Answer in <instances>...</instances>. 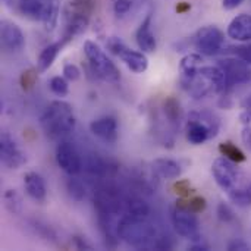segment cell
Segmentation results:
<instances>
[{"label":"cell","instance_id":"obj_1","mask_svg":"<svg viewBox=\"0 0 251 251\" xmlns=\"http://www.w3.org/2000/svg\"><path fill=\"white\" fill-rule=\"evenodd\" d=\"M118 237L125 244L138 249L150 250L154 249L159 240L156 228L147 221V218H135L124 215L118 222Z\"/></svg>","mask_w":251,"mask_h":251},{"label":"cell","instance_id":"obj_2","mask_svg":"<svg viewBox=\"0 0 251 251\" xmlns=\"http://www.w3.org/2000/svg\"><path fill=\"white\" fill-rule=\"evenodd\" d=\"M40 125L50 138H59L71 134L76 125L72 106L63 100L49 103L40 118Z\"/></svg>","mask_w":251,"mask_h":251},{"label":"cell","instance_id":"obj_3","mask_svg":"<svg viewBox=\"0 0 251 251\" xmlns=\"http://www.w3.org/2000/svg\"><path fill=\"white\" fill-rule=\"evenodd\" d=\"M219 129H221V121L213 112L196 110L188 115V121L185 125V135L191 144L200 146L215 138Z\"/></svg>","mask_w":251,"mask_h":251},{"label":"cell","instance_id":"obj_4","mask_svg":"<svg viewBox=\"0 0 251 251\" xmlns=\"http://www.w3.org/2000/svg\"><path fill=\"white\" fill-rule=\"evenodd\" d=\"M96 7V0H71L63 9L65 19V37L72 40L82 34L91 19Z\"/></svg>","mask_w":251,"mask_h":251},{"label":"cell","instance_id":"obj_5","mask_svg":"<svg viewBox=\"0 0 251 251\" xmlns=\"http://www.w3.org/2000/svg\"><path fill=\"white\" fill-rule=\"evenodd\" d=\"M84 54L93 69V72L109 82H118L121 78L119 69L116 68V65L110 60V57L101 50V47L99 44H96L94 41H85L84 43Z\"/></svg>","mask_w":251,"mask_h":251},{"label":"cell","instance_id":"obj_6","mask_svg":"<svg viewBox=\"0 0 251 251\" xmlns=\"http://www.w3.org/2000/svg\"><path fill=\"white\" fill-rule=\"evenodd\" d=\"M172 224L178 235L193 243L200 240V224L197 219V213L191 212L182 201H178L172 210Z\"/></svg>","mask_w":251,"mask_h":251},{"label":"cell","instance_id":"obj_7","mask_svg":"<svg viewBox=\"0 0 251 251\" xmlns=\"http://www.w3.org/2000/svg\"><path fill=\"white\" fill-rule=\"evenodd\" d=\"M107 49L113 54H116L128 66V69L132 71L134 74H143V72L147 71V68H149V59L144 54V51H138V50L129 49L118 37H110L107 40Z\"/></svg>","mask_w":251,"mask_h":251},{"label":"cell","instance_id":"obj_8","mask_svg":"<svg viewBox=\"0 0 251 251\" xmlns=\"http://www.w3.org/2000/svg\"><path fill=\"white\" fill-rule=\"evenodd\" d=\"M225 46V34L215 25L200 28L194 35V47L204 56L218 54Z\"/></svg>","mask_w":251,"mask_h":251},{"label":"cell","instance_id":"obj_9","mask_svg":"<svg viewBox=\"0 0 251 251\" xmlns=\"http://www.w3.org/2000/svg\"><path fill=\"white\" fill-rule=\"evenodd\" d=\"M212 175L216 181V184L225 191L229 193L231 190L238 187L241 174L235 165V162L224 157H218L212 165Z\"/></svg>","mask_w":251,"mask_h":251},{"label":"cell","instance_id":"obj_10","mask_svg":"<svg viewBox=\"0 0 251 251\" xmlns=\"http://www.w3.org/2000/svg\"><path fill=\"white\" fill-rule=\"evenodd\" d=\"M219 66L226 78V90L251 81L250 63L241 57H226L219 60Z\"/></svg>","mask_w":251,"mask_h":251},{"label":"cell","instance_id":"obj_11","mask_svg":"<svg viewBox=\"0 0 251 251\" xmlns=\"http://www.w3.org/2000/svg\"><path fill=\"white\" fill-rule=\"evenodd\" d=\"M0 160L7 169H19L26 163V156L9 132L0 135Z\"/></svg>","mask_w":251,"mask_h":251},{"label":"cell","instance_id":"obj_12","mask_svg":"<svg viewBox=\"0 0 251 251\" xmlns=\"http://www.w3.org/2000/svg\"><path fill=\"white\" fill-rule=\"evenodd\" d=\"M56 162L59 168L69 176H75L82 169V160L76 149L71 143H60L56 149Z\"/></svg>","mask_w":251,"mask_h":251},{"label":"cell","instance_id":"obj_13","mask_svg":"<svg viewBox=\"0 0 251 251\" xmlns=\"http://www.w3.org/2000/svg\"><path fill=\"white\" fill-rule=\"evenodd\" d=\"M0 35H1V46L12 53L21 51L25 47V35L21 26L9 19L1 21Z\"/></svg>","mask_w":251,"mask_h":251},{"label":"cell","instance_id":"obj_14","mask_svg":"<svg viewBox=\"0 0 251 251\" xmlns=\"http://www.w3.org/2000/svg\"><path fill=\"white\" fill-rule=\"evenodd\" d=\"M90 131L94 137L99 140L113 144L118 141L119 131H118V122L113 116H101L99 119H94L90 124Z\"/></svg>","mask_w":251,"mask_h":251},{"label":"cell","instance_id":"obj_15","mask_svg":"<svg viewBox=\"0 0 251 251\" xmlns=\"http://www.w3.org/2000/svg\"><path fill=\"white\" fill-rule=\"evenodd\" d=\"M226 34L229 38L240 43H251V15L240 13L228 25Z\"/></svg>","mask_w":251,"mask_h":251},{"label":"cell","instance_id":"obj_16","mask_svg":"<svg viewBox=\"0 0 251 251\" xmlns=\"http://www.w3.org/2000/svg\"><path fill=\"white\" fill-rule=\"evenodd\" d=\"M135 40H137V44H138L141 51H144V53L156 51L157 41H156V37H154L153 29H151V15H147L141 21V24L135 32Z\"/></svg>","mask_w":251,"mask_h":251},{"label":"cell","instance_id":"obj_17","mask_svg":"<svg viewBox=\"0 0 251 251\" xmlns=\"http://www.w3.org/2000/svg\"><path fill=\"white\" fill-rule=\"evenodd\" d=\"M150 168H151V172L154 174V176L162 178V179H176L182 174L181 165L168 157L154 159L151 162Z\"/></svg>","mask_w":251,"mask_h":251},{"label":"cell","instance_id":"obj_18","mask_svg":"<svg viewBox=\"0 0 251 251\" xmlns=\"http://www.w3.org/2000/svg\"><path fill=\"white\" fill-rule=\"evenodd\" d=\"M69 41H71V40H69L68 37L63 35L59 41L46 46V47L41 50L40 56H38V60H37V71H38V72H46V71L53 65V62L56 60V57L59 56V53L62 51V49H63Z\"/></svg>","mask_w":251,"mask_h":251},{"label":"cell","instance_id":"obj_19","mask_svg":"<svg viewBox=\"0 0 251 251\" xmlns=\"http://www.w3.org/2000/svg\"><path fill=\"white\" fill-rule=\"evenodd\" d=\"M24 187L26 194L34 200V201H44L47 196V187L43 179V176L37 172H28L24 175Z\"/></svg>","mask_w":251,"mask_h":251},{"label":"cell","instance_id":"obj_20","mask_svg":"<svg viewBox=\"0 0 251 251\" xmlns=\"http://www.w3.org/2000/svg\"><path fill=\"white\" fill-rule=\"evenodd\" d=\"M201 62H203V59L197 53H190L181 59V63H179V72H181L179 84L181 85H184L185 82H188L190 79H193L197 75V72L201 66Z\"/></svg>","mask_w":251,"mask_h":251},{"label":"cell","instance_id":"obj_21","mask_svg":"<svg viewBox=\"0 0 251 251\" xmlns=\"http://www.w3.org/2000/svg\"><path fill=\"white\" fill-rule=\"evenodd\" d=\"M113 169L115 168H112L109 162L99 157L97 154H91L87 160V171L94 176H107Z\"/></svg>","mask_w":251,"mask_h":251},{"label":"cell","instance_id":"obj_22","mask_svg":"<svg viewBox=\"0 0 251 251\" xmlns=\"http://www.w3.org/2000/svg\"><path fill=\"white\" fill-rule=\"evenodd\" d=\"M150 213V207L146 201L137 197H126V204H125V213L129 216L135 218H147Z\"/></svg>","mask_w":251,"mask_h":251},{"label":"cell","instance_id":"obj_23","mask_svg":"<svg viewBox=\"0 0 251 251\" xmlns=\"http://www.w3.org/2000/svg\"><path fill=\"white\" fill-rule=\"evenodd\" d=\"M163 109H165V115H166V118L169 119L171 124H178L181 121L182 110H181L179 101L175 97H168L163 101Z\"/></svg>","mask_w":251,"mask_h":251},{"label":"cell","instance_id":"obj_24","mask_svg":"<svg viewBox=\"0 0 251 251\" xmlns=\"http://www.w3.org/2000/svg\"><path fill=\"white\" fill-rule=\"evenodd\" d=\"M219 151L222 153V156H225L226 159L235 162V163H241V162H246V154L241 149H238L235 144H232L231 141H226V143H222L219 146Z\"/></svg>","mask_w":251,"mask_h":251},{"label":"cell","instance_id":"obj_25","mask_svg":"<svg viewBox=\"0 0 251 251\" xmlns=\"http://www.w3.org/2000/svg\"><path fill=\"white\" fill-rule=\"evenodd\" d=\"M226 194H228L229 200H231L234 204H237L238 207H249V206H251V193L249 191L247 187H246V188L237 187V188L231 190V191L226 193Z\"/></svg>","mask_w":251,"mask_h":251},{"label":"cell","instance_id":"obj_26","mask_svg":"<svg viewBox=\"0 0 251 251\" xmlns=\"http://www.w3.org/2000/svg\"><path fill=\"white\" fill-rule=\"evenodd\" d=\"M66 188H68V193L69 196L76 200V201H82L85 199V187L81 181L75 179L71 176V179H68L66 182Z\"/></svg>","mask_w":251,"mask_h":251},{"label":"cell","instance_id":"obj_27","mask_svg":"<svg viewBox=\"0 0 251 251\" xmlns=\"http://www.w3.org/2000/svg\"><path fill=\"white\" fill-rule=\"evenodd\" d=\"M49 87H50L51 93L59 97L68 96V93H69V85L66 82V78H62V76H53L49 82Z\"/></svg>","mask_w":251,"mask_h":251},{"label":"cell","instance_id":"obj_28","mask_svg":"<svg viewBox=\"0 0 251 251\" xmlns=\"http://www.w3.org/2000/svg\"><path fill=\"white\" fill-rule=\"evenodd\" d=\"M3 199H4V204H6V207H7L9 212L18 213L21 210V199H19V196L13 190H7L4 193V197Z\"/></svg>","mask_w":251,"mask_h":251},{"label":"cell","instance_id":"obj_29","mask_svg":"<svg viewBox=\"0 0 251 251\" xmlns=\"http://www.w3.org/2000/svg\"><path fill=\"white\" fill-rule=\"evenodd\" d=\"M181 201L194 213H201L206 209V200L203 197H191L188 201H184V200H181Z\"/></svg>","mask_w":251,"mask_h":251},{"label":"cell","instance_id":"obj_30","mask_svg":"<svg viewBox=\"0 0 251 251\" xmlns=\"http://www.w3.org/2000/svg\"><path fill=\"white\" fill-rule=\"evenodd\" d=\"M218 216H219V219H221L222 222H225V224H229V222H232V221L235 219L232 209H231L226 203H221V204L218 206Z\"/></svg>","mask_w":251,"mask_h":251},{"label":"cell","instance_id":"obj_31","mask_svg":"<svg viewBox=\"0 0 251 251\" xmlns=\"http://www.w3.org/2000/svg\"><path fill=\"white\" fill-rule=\"evenodd\" d=\"M63 76L69 81H76L81 76V71L74 63H65L63 65Z\"/></svg>","mask_w":251,"mask_h":251},{"label":"cell","instance_id":"obj_32","mask_svg":"<svg viewBox=\"0 0 251 251\" xmlns=\"http://www.w3.org/2000/svg\"><path fill=\"white\" fill-rule=\"evenodd\" d=\"M132 7V1L131 0H115L113 4V10L118 16H124L126 15Z\"/></svg>","mask_w":251,"mask_h":251},{"label":"cell","instance_id":"obj_33","mask_svg":"<svg viewBox=\"0 0 251 251\" xmlns=\"http://www.w3.org/2000/svg\"><path fill=\"white\" fill-rule=\"evenodd\" d=\"M35 78H37V74H35L34 71H26V72H24L22 76H21V84H22V87H24L25 90L31 88L32 84H34V81H35Z\"/></svg>","mask_w":251,"mask_h":251},{"label":"cell","instance_id":"obj_34","mask_svg":"<svg viewBox=\"0 0 251 251\" xmlns=\"http://www.w3.org/2000/svg\"><path fill=\"white\" fill-rule=\"evenodd\" d=\"M174 188L176 190V194H179L181 197H188L191 193V187L188 184V181H178Z\"/></svg>","mask_w":251,"mask_h":251},{"label":"cell","instance_id":"obj_35","mask_svg":"<svg viewBox=\"0 0 251 251\" xmlns=\"http://www.w3.org/2000/svg\"><path fill=\"white\" fill-rule=\"evenodd\" d=\"M241 138H243V143L249 147L251 150V126L250 125H246L243 132H241Z\"/></svg>","mask_w":251,"mask_h":251},{"label":"cell","instance_id":"obj_36","mask_svg":"<svg viewBox=\"0 0 251 251\" xmlns=\"http://www.w3.org/2000/svg\"><path fill=\"white\" fill-rule=\"evenodd\" d=\"M243 1L244 0H222V6L226 10H232V9H237Z\"/></svg>","mask_w":251,"mask_h":251},{"label":"cell","instance_id":"obj_37","mask_svg":"<svg viewBox=\"0 0 251 251\" xmlns=\"http://www.w3.org/2000/svg\"><path fill=\"white\" fill-rule=\"evenodd\" d=\"M228 250H250V247L244 241H234L228 246Z\"/></svg>","mask_w":251,"mask_h":251},{"label":"cell","instance_id":"obj_38","mask_svg":"<svg viewBox=\"0 0 251 251\" xmlns=\"http://www.w3.org/2000/svg\"><path fill=\"white\" fill-rule=\"evenodd\" d=\"M74 243H75L76 249H79V250H91V247L82 238H79V237H75L74 238Z\"/></svg>","mask_w":251,"mask_h":251},{"label":"cell","instance_id":"obj_39","mask_svg":"<svg viewBox=\"0 0 251 251\" xmlns=\"http://www.w3.org/2000/svg\"><path fill=\"white\" fill-rule=\"evenodd\" d=\"M190 250L193 251H201V250H209V246H206V244H201V241H197V243H194L191 247H190Z\"/></svg>","mask_w":251,"mask_h":251},{"label":"cell","instance_id":"obj_40","mask_svg":"<svg viewBox=\"0 0 251 251\" xmlns=\"http://www.w3.org/2000/svg\"><path fill=\"white\" fill-rule=\"evenodd\" d=\"M247 188H249V191H250V193H251V184H250V185H249V187H247Z\"/></svg>","mask_w":251,"mask_h":251},{"label":"cell","instance_id":"obj_41","mask_svg":"<svg viewBox=\"0 0 251 251\" xmlns=\"http://www.w3.org/2000/svg\"><path fill=\"white\" fill-rule=\"evenodd\" d=\"M113 1H115V0H113Z\"/></svg>","mask_w":251,"mask_h":251}]
</instances>
